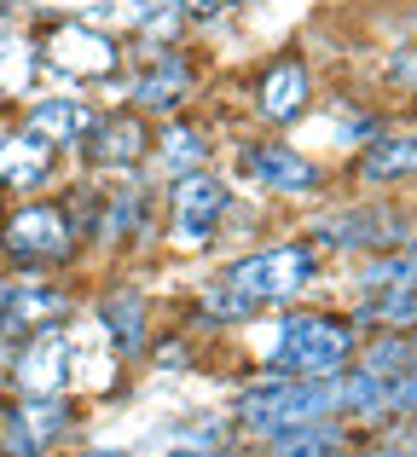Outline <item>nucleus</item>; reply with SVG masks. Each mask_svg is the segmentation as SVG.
I'll list each match as a JSON object with an SVG mask.
<instances>
[{
	"mask_svg": "<svg viewBox=\"0 0 417 457\" xmlns=\"http://www.w3.org/2000/svg\"><path fill=\"white\" fill-rule=\"evenodd\" d=\"M35 35V53H41V76L58 87H111L128 70V41L104 23L81 18V12H23Z\"/></svg>",
	"mask_w": 417,
	"mask_h": 457,
	"instance_id": "obj_1",
	"label": "nucleus"
},
{
	"mask_svg": "<svg viewBox=\"0 0 417 457\" xmlns=\"http://www.w3.org/2000/svg\"><path fill=\"white\" fill-rule=\"evenodd\" d=\"M81 261V237L64 197H12L0 214V272L6 278H53Z\"/></svg>",
	"mask_w": 417,
	"mask_h": 457,
	"instance_id": "obj_2",
	"label": "nucleus"
},
{
	"mask_svg": "<svg viewBox=\"0 0 417 457\" xmlns=\"http://www.w3.org/2000/svg\"><path fill=\"white\" fill-rule=\"evenodd\" d=\"M360 324L348 312L330 307H284V319L272 324V342L261 370H279V377H337L342 365H354L360 353Z\"/></svg>",
	"mask_w": 417,
	"mask_h": 457,
	"instance_id": "obj_3",
	"label": "nucleus"
},
{
	"mask_svg": "<svg viewBox=\"0 0 417 457\" xmlns=\"http://www.w3.org/2000/svg\"><path fill=\"white\" fill-rule=\"evenodd\" d=\"M319 267H325V255L313 249V237H290V244L232 255L221 267V284H232L255 307H296L319 284Z\"/></svg>",
	"mask_w": 417,
	"mask_h": 457,
	"instance_id": "obj_4",
	"label": "nucleus"
},
{
	"mask_svg": "<svg viewBox=\"0 0 417 457\" xmlns=\"http://www.w3.org/2000/svg\"><path fill=\"white\" fill-rule=\"evenodd\" d=\"M232 179L249 191H267V197H290V203H307V197L330 191V168L313 151L290 145V139H267V134L232 145Z\"/></svg>",
	"mask_w": 417,
	"mask_h": 457,
	"instance_id": "obj_5",
	"label": "nucleus"
},
{
	"mask_svg": "<svg viewBox=\"0 0 417 457\" xmlns=\"http://www.w3.org/2000/svg\"><path fill=\"white\" fill-rule=\"evenodd\" d=\"M313 99H319V81H313V64H307L302 46L272 53L267 64L255 70V81H249V116H255L267 134H284V128L307 122Z\"/></svg>",
	"mask_w": 417,
	"mask_h": 457,
	"instance_id": "obj_6",
	"label": "nucleus"
},
{
	"mask_svg": "<svg viewBox=\"0 0 417 457\" xmlns=\"http://www.w3.org/2000/svg\"><path fill=\"white\" fill-rule=\"evenodd\" d=\"M151 139H157V122H151V116H139L134 104H104L76 156L88 162V174H99V179H134V174H146Z\"/></svg>",
	"mask_w": 417,
	"mask_h": 457,
	"instance_id": "obj_7",
	"label": "nucleus"
},
{
	"mask_svg": "<svg viewBox=\"0 0 417 457\" xmlns=\"http://www.w3.org/2000/svg\"><path fill=\"white\" fill-rule=\"evenodd\" d=\"M412 232H417V220H412L406 209H383V203H348V209L325 214V220L313 226V249H319V255L330 249V255L354 261V255H371V249H406Z\"/></svg>",
	"mask_w": 417,
	"mask_h": 457,
	"instance_id": "obj_8",
	"label": "nucleus"
},
{
	"mask_svg": "<svg viewBox=\"0 0 417 457\" xmlns=\"http://www.w3.org/2000/svg\"><path fill=\"white\" fill-rule=\"evenodd\" d=\"M99 111H104V104L88 99V93H76V87H35L12 116H18L23 134H35V139H46L53 151L76 156L81 139H88L93 122H99Z\"/></svg>",
	"mask_w": 417,
	"mask_h": 457,
	"instance_id": "obj_9",
	"label": "nucleus"
},
{
	"mask_svg": "<svg viewBox=\"0 0 417 457\" xmlns=\"http://www.w3.org/2000/svg\"><path fill=\"white\" fill-rule=\"evenodd\" d=\"M76 319V290L46 278H6V302H0V342H23V336L46 330V324Z\"/></svg>",
	"mask_w": 417,
	"mask_h": 457,
	"instance_id": "obj_10",
	"label": "nucleus"
},
{
	"mask_svg": "<svg viewBox=\"0 0 417 457\" xmlns=\"http://www.w3.org/2000/svg\"><path fill=\"white\" fill-rule=\"evenodd\" d=\"M214 156V128L197 122L192 111L157 122V139H151V156H146V179H180L192 168H209Z\"/></svg>",
	"mask_w": 417,
	"mask_h": 457,
	"instance_id": "obj_11",
	"label": "nucleus"
},
{
	"mask_svg": "<svg viewBox=\"0 0 417 457\" xmlns=\"http://www.w3.org/2000/svg\"><path fill=\"white\" fill-rule=\"evenodd\" d=\"M93 319H99V342L111 347L116 359H134L151 347V295L134 290V284H116L93 302Z\"/></svg>",
	"mask_w": 417,
	"mask_h": 457,
	"instance_id": "obj_12",
	"label": "nucleus"
},
{
	"mask_svg": "<svg viewBox=\"0 0 417 457\" xmlns=\"http://www.w3.org/2000/svg\"><path fill=\"white\" fill-rule=\"evenodd\" d=\"M354 179H360L365 191H395L417 179V128L412 134H395V128H383V134H371L354 156Z\"/></svg>",
	"mask_w": 417,
	"mask_h": 457,
	"instance_id": "obj_13",
	"label": "nucleus"
},
{
	"mask_svg": "<svg viewBox=\"0 0 417 457\" xmlns=\"http://www.w3.org/2000/svg\"><path fill=\"white\" fill-rule=\"evenodd\" d=\"M232 179L214 174V168H192L180 179H163V209L169 214H197V220L226 226V209H232Z\"/></svg>",
	"mask_w": 417,
	"mask_h": 457,
	"instance_id": "obj_14",
	"label": "nucleus"
},
{
	"mask_svg": "<svg viewBox=\"0 0 417 457\" xmlns=\"http://www.w3.org/2000/svg\"><path fill=\"white\" fill-rule=\"evenodd\" d=\"M6 400H12V417H18L23 440L41 457L76 428V394H6Z\"/></svg>",
	"mask_w": 417,
	"mask_h": 457,
	"instance_id": "obj_15",
	"label": "nucleus"
},
{
	"mask_svg": "<svg viewBox=\"0 0 417 457\" xmlns=\"http://www.w3.org/2000/svg\"><path fill=\"white\" fill-rule=\"evenodd\" d=\"M58 168H64V151H53L46 139L23 134L18 139V156H12V168H6L0 186H6V197H41V191H53Z\"/></svg>",
	"mask_w": 417,
	"mask_h": 457,
	"instance_id": "obj_16",
	"label": "nucleus"
},
{
	"mask_svg": "<svg viewBox=\"0 0 417 457\" xmlns=\"http://www.w3.org/2000/svg\"><path fill=\"white\" fill-rule=\"evenodd\" d=\"M348 319L360 330H417V278L388 284V290H365Z\"/></svg>",
	"mask_w": 417,
	"mask_h": 457,
	"instance_id": "obj_17",
	"label": "nucleus"
},
{
	"mask_svg": "<svg viewBox=\"0 0 417 457\" xmlns=\"http://www.w3.org/2000/svg\"><path fill=\"white\" fill-rule=\"evenodd\" d=\"M348 446H354L348 423H302V428H284V435L261 440L267 457H342Z\"/></svg>",
	"mask_w": 417,
	"mask_h": 457,
	"instance_id": "obj_18",
	"label": "nucleus"
},
{
	"mask_svg": "<svg viewBox=\"0 0 417 457\" xmlns=\"http://www.w3.org/2000/svg\"><path fill=\"white\" fill-rule=\"evenodd\" d=\"M197 312H204V330H226V324H249L261 307H255V302H244L232 284L209 278V284H204V295H197Z\"/></svg>",
	"mask_w": 417,
	"mask_h": 457,
	"instance_id": "obj_19",
	"label": "nucleus"
},
{
	"mask_svg": "<svg viewBox=\"0 0 417 457\" xmlns=\"http://www.w3.org/2000/svg\"><path fill=\"white\" fill-rule=\"evenodd\" d=\"M383 81H388V87H400L406 99H417V41L400 46V53L383 64Z\"/></svg>",
	"mask_w": 417,
	"mask_h": 457,
	"instance_id": "obj_20",
	"label": "nucleus"
},
{
	"mask_svg": "<svg viewBox=\"0 0 417 457\" xmlns=\"http://www.w3.org/2000/svg\"><path fill=\"white\" fill-rule=\"evenodd\" d=\"M18 139H23V128H18V116H12V111H0V179H6V168H12V156H18Z\"/></svg>",
	"mask_w": 417,
	"mask_h": 457,
	"instance_id": "obj_21",
	"label": "nucleus"
},
{
	"mask_svg": "<svg viewBox=\"0 0 417 457\" xmlns=\"http://www.w3.org/2000/svg\"><path fill=\"white\" fill-rule=\"evenodd\" d=\"M169 6H180L192 23H209V18H214V0H169Z\"/></svg>",
	"mask_w": 417,
	"mask_h": 457,
	"instance_id": "obj_22",
	"label": "nucleus"
},
{
	"mask_svg": "<svg viewBox=\"0 0 417 457\" xmlns=\"http://www.w3.org/2000/svg\"><path fill=\"white\" fill-rule=\"evenodd\" d=\"M169 457H232V446H221V452H197V446H174Z\"/></svg>",
	"mask_w": 417,
	"mask_h": 457,
	"instance_id": "obj_23",
	"label": "nucleus"
},
{
	"mask_svg": "<svg viewBox=\"0 0 417 457\" xmlns=\"http://www.w3.org/2000/svg\"><path fill=\"white\" fill-rule=\"evenodd\" d=\"M23 6H29V0H0V23H12V18H23Z\"/></svg>",
	"mask_w": 417,
	"mask_h": 457,
	"instance_id": "obj_24",
	"label": "nucleus"
},
{
	"mask_svg": "<svg viewBox=\"0 0 417 457\" xmlns=\"http://www.w3.org/2000/svg\"><path fill=\"white\" fill-rule=\"evenodd\" d=\"M244 6H255V0H214V18H221V12H244ZM209 18V23H214Z\"/></svg>",
	"mask_w": 417,
	"mask_h": 457,
	"instance_id": "obj_25",
	"label": "nucleus"
},
{
	"mask_svg": "<svg viewBox=\"0 0 417 457\" xmlns=\"http://www.w3.org/2000/svg\"><path fill=\"white\" fill-rule=\"evenodd\" d=\"M76 457H134V452H116V446H88V452H76Z\"/></svg>",
	"mask_w": 417,
	"mask_h": 457,
	"instance_id": "obj_26",
	"label": "nucleus"
},
{
	"mask_svg": "<svg viewBox=\"0 0 417 457\" xmlns=\"http://www.w3.org/2000/svg\"><path fill=\"white\" fill-rule=\"evenodd\" d=\"M406 255H412V261H417V232H412V244H406Z\"/></svg>",
	"mask_w": 417,
	"mask_h": 457,
	"instance_id": "obj_27",
	"label": "nucleus"
},
{
	"mask_svg": "<svg viewBox=\"0 0 417 457\" xmlns=\"http://www.w3.org/2000/svg\"><path fill=\"white\" fill-rule=\"evenodd\" d=\"M6 203H12V197H6V186H0V214H6Z\"/></svg>",
	"mask_w": 417,
	"mask_h": 457,
	"instance_id": "obj_28",
	"label": "nucleus"
},
{
	"mask_svg": "<svg viewBox=\"0 0 417 457\" xmlns=\"http://www.w3.org/2000/svg\"><path fill=\"white\" fill-rule=\"evenodd\" d=\"M0 302H6V272H0Z\"/></svg>",
	"mask_w": 417,
	"mask_h": 457,
	"instance_id": "obj_29",
	"label": "nucleus"
}]
</instances>
